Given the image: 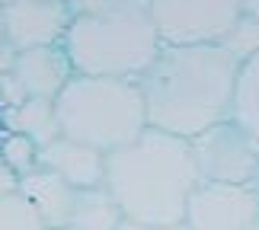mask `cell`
Here are the masks:
<instances>
[{"label":"cell","instance_id":"obj_1","mask_svg":"<svg viewBox=\"0 0 259 230\" xmlns=\"http://www.w3.org/2000/svg\"><path fill=\"white\" fill-rule=\"evenodd\" d=\"M240 61L224 45H163L138 77L147 125L176 137H195L231 118Z\"/></svg>","mask_w":259,"mask_h":230},{"label":"cell","instance_id":"obj_2","mask_svg":"<svg viewBox=\"0 0 259 230\" xmlns=\"http://www.w3.org/2000/svg\"><path fill=\"white\" fill-rule=\"evenodd\" d=\"M103 186L112 192L125 217L147 227L186 221L189 192L198 186V169L186 137L147 125L132 144L106 154Z\"/></svg>","mask_w":259,"mask_h":230},{"label":"cell","instance_id":"obj_3","mask_svg":"<svg viewBox=\"0 0 259 230\" xmlns=\"http://www.w3.org/2000/svg\"><path fill=\"white\" fill-rule=\"evenodd\" d=\"M74 74L138 80L163 48L147 4H115L74 13L61 38Z\"/></svg>","mask_w":259,"mask_h":230},{"label":"cell","instance_id":"obj_4","mask_svg":"<svg viewBox=\"0 0 259 230\" xmlns=\"http://www.w3.org/2000/svg\"><path fill=\"white\" fill-rule=\"evenodd\" d=\"M58 128L71 141L96 151H115L132 144L147 128V109L138 80L83 77L74 74L55 96Z\"/></svg>","mask_w":259,"mask_h":230},{"label":"cell","instance_id":"obj_5","mask_svg":"<svg viewBox=\"0 0 259 230\" xmlns=\"http://www.w3.org/2000/svg\"><path fill=\"white\" fill-rule=\"evenodd\" d=\"M163 45H221L240 19V0H147Z\"/></svg>","mask_w":259,"mask_h":230},{"label":"cell","instance_id":"obj_6","mask_svg":"<svg viewBox=\"0 0 259 230\" xmlns=\"http://www.w3.org/2000/svg\"><path fill=\"white\" fill-rule=\"evenodd\" d=\"M189 147H192L198 179L208 182L253 186L259 173V144L231 118L189 137Z\"/></svg>","mask_w":259,"mask_h":230},{"label":"cell","instance_id":"obj_7","mask_svg":"<svg viewBox=\"0 0 259 230\" xmlns=\"http://www.w3.org/2000/svg\"><path fill=\"white\" fill-rule=\"evenodd\" d=\"M256 217L259 195L253 186L198 179L186 202V224L192 230H246Z\"/></svg>","mask_w":259,"mask_h":230},{"label":"cell","instance_id":"obj_8","mask_svg":"<svg viewBox=\"0 0 259 230\" xmlns=\"http://www.w3.org/2000/svg\"><path fill=\"white\" fill-rule=\"evenodd\" d=\"M74 19L64 0H10L4 4V42L13 52L61 45Z\"/></svg>","mask_w":259,"mask_h":230},{"label":"cell","instance_id":"obj_9","mask_svg":"<svg viewBox=\"0 0 259 230\" xmlns=\"http://www.w3.org/2000/svg\"><path fill=\"white\" fill-rule=\"evenodd\" d=\"M13 77L23 86L26 99H55L64 89V83L74 77L71 58L61 45H42L29 48V52H16Z\"/></svg>","mask_w":259,"mask_h":230},{"label":"cell","instance_id":"obj_10","mask_svg":"<svg viewBox=\"0 0 259 230\" xmlns=\"http://www.w3.org/2000/svg\"><path fill=\"white\" fill-rule=\"evenodd\" d=\"M38 166L52 169L74 189L103 186L106 179V154L90 144L71 141V137H55L52 144L38 147Z\"/></svg>","mask_w":259,"mask_h":230},{"label":"cell","instance_id":"obj_11","mask_svg":"<svg viewBox=\"0 0 259 230\" xmlns=\"http://www.w3.org/2000/svg\"><path fill=\"white\" fill-rule=\"evenodd\" d=\"M74 186H67L58 173L45 166H35L32 173L19 176V195L38 211V217L45 221L48 230H61L67 227L71 217V205H74Z\"/></svg>","mask_w":259,"mask_h":230},{"label":"cell","instance_id":"obj_12","mask_svg":"<svg viewBox=\"0 0 259 230\" xmlns=\"http://www.w3.org/2000/svg\"><path fill=\"white\" fill-rule=\"evenodd\" d=\"M4 122L10 131L26 134L35 147L52 144L55 137H61L58 128V115H55V99H23L19 106H10L4 112Z\"/></svg>","mask_w":259,"mask_h":230},{"label":"cell","instance_id":"obj_13","mask_svg":"<svg viewBox=\"0 0 259 230\" xmlns=\"http://www.w3.org/2000/svg\"><path fill=\"white\" fill-rule=\"evenodd\" d=\"M122 221V208L106 186H90L74 192L67 230H115Z\"/></svg>","mask_w":259,"mask_h":230},{"label":"cell","instance_id":"obj_14","mask_svg":"<svg viewBox=\"0 0 259 230\" xmlns=\"http://www.w3.org/2000/svg\"><path fill=\"white\" fill-rule=\"evenodd\" d=\"M231 122H237L259 144V55L240 64L231 103Z\"/></svg>","mask_w":259,"mask_h":230},{"label":"cell","instance_id":"obj_15","mask_svg":"<svg viewBox=\"0 0 259 230\" xmlns=\"http://www.w3.org/2000/svg\"><path fill=\"white\" fill-rule=\"evenodd\" d=\"M0 230H48L38 211L19 192L0 195Z\"/></svg>","mask_w":259,"mask_h":230},{"label":"cell","instance_id":"obj_16","mask_svg":"<svg viewBox=\"0 0 259 230\" xmlns=\"http://www.w3.org/2000/svg\"><path fill=\"white\" fill-rule=\"evenodd\" d=\"M221 45H224L240 64L250 61V58H256V55H259V16H253V13H240V19H237L234 29L224 35Z\"/></svg>","mask_w":259,"mask_h":230},{"label":"cell","instance_id":"obj_17","mask_svg":"<svg viewBox=\"0 0 259 230\" xmlns=\"http://www.w3.org/2000/svg\"><path fill=\"white\" fill-rule=\"evenodd\" d=\"M0 160L13 169L16 176H26L38 166V147L19 131H7L0 141Z\"/></svg>","mask_w":259,"mask_h":230},{"label":"cell","instance_id":"obj_18","mask_svg":"<svg viewBox=\"0 0 259 230\" xmlns=\"http://www.w3.org/2000/svg\"><path fill=\"white\" fill-rule=\"evenodd\" d=\"M74 13H90V10H103V7H115V4H147V0H64Z\"/></svg>","mask_w":259,"mask_h":230},{"label":"cell","instance_id":"obj_19","mask_svg":"<svg viewBox=\"0 0 259 230\" xmlns=\"http://www.w3.org/2000/svg\"><path fill=\"white\" fill-rule=\"evenodd\" d=\"M10 192H19V176L0 160V195H10Z\"/></svg>","mask_w":259,"mask_h":230},{"label":"cell","instance_id":"obj_20","mask_svg":"<svg viewBox=\"0 0 259 230\" xmlns=\"http://www.w3.org/2000/svg\"><path fill=\"white\" fill-rule=\"evenodd\" d=\"M13 64H16V52L4 42V45H0V77H4V74H13Z\"/></svg>","mask_w":259,"mask_h":230},{"label":"cell","instance_id":"obj_21","mask_svg":"<svg viewBox=\"0 0 259 230\" xmlns=\"http://www.w3.org/2000/svg\"><path fill=\"white\" fill-rule=\"evenodd\" d=\"M115 230H154V227H147V224H141V221H135V217H125V214H122V221L115 224Z\"/></svg>","mask_w":259,"mask_h":230},{"label":"cell","instance_id":"obj_22","mask_svg":"<svg viewBox=\"0 0 259 230\" xmlns=\"http://www.w3.org/2000/svg\"><path fill=\"white\" fill-rule=\"evenodd\" d=\"M240 7H243V13L259 16V0H240Z\"/></svg>","mask_w":259,"mask_h":230},{"label":"cell","instance_id":"obj_23","mask_svg":"<svg viewBox=\"0 0 259 230\" xmlns=\"http://www.w3.org/2000/svg\"><path fill=\"white\" fill-rule=\"evenodd\" d=\"M154 230H192L186 221H176V224H163V227H154Z\"/></svg>","mask_w":259,"mask_h":230},{"label":"cell","instance_id":"obj_24","mask_svg":"<svg viewBox=\"0 0 259 230\" xmlns=\"http://www.w3.org/2000/svg\"><path fill=\"white\" fill-rule=\"evenodd\" d=\"M0 45H4V7H0Z\"/></svg>","mask_w":259,"mask_h":230},{"label":"cell","instance_id":"obj_25","mask_svg":"<svg viewBox=\"0 0 259 230\" xmlns=\"http://www.w3.org/2000/svg\"><path fill=\"white\" fill-rule=\"evenodd\" d=\"M253 189H256V195H259V173H256V179H253Z\"/></svg>","mask_w":259,"mask_h":230},{"label":"cell","instance_id":"obj_26","mask_svg":"<svg viewBox=\"0 0 259 230\" xmlns=\"http://www.w3.org/2000/svg\"><path fill=\"white\" fill-rule=\"evenodd\" d=\"M246 230H259V217H256V221H253L250 227H246Z\"/></svg>","mask_w":259,"mask_h":230},{"label":"cell","instance_id":"obj_27","mask_svg":"<svg viewBox=\"0 0 259 230\" xmlns=\"http://www.w3.org/2000/svg\"><path fill=\"white\" fill-rule=\"evenodd\" d=\"M4 4H10V0H0V7H4Z\"/></svg>","mask_w":259,"mask_h":230},{"label":"cell","instance_id":"obj_28","mask_svg":"<svg viewBox=\"0 0 259 230\" xmlns=\"http://www.w3.org/2000/svg\"><path fill=\"white\" fill-rule=\"evenodd\" d=\"M61 230H67V227H61Z\"/></svg>","mask_w":259,"mask_h":230}]
</instances>
